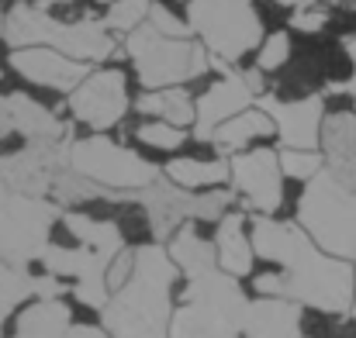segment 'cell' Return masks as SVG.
<instances>
[{"label": "cell", "instance_id": "38", "mask_svg": "<svg viewBox=\"0 0 356 338\" xmlns=\"http://www.w3.org/2000/svg\"><path fill=\"white\" fill-rule=\"evenodd\" d=\"M66 338H115L108 328H97V325H73Z\"/></svg>", "mask_w": 356, "mask_h": 338}, {"label": "cell", "instance_id": "23", "mask_svg": "<svg viewBox=\"0 0 356 338\" xmlns=\"http://www.w3.org/2000/svg\"><path fill=\"white\" fill-rule=\"evenodd\" d=\"M170 255H173V262L180 266V273H187V280L218 269V248H215V242L201 238L194 221L177 228V235H173V242H170Z\"/></svg>", "mask_w": 356, "mask_h": 338}, {"label": "cell", "instance_id": "26", "mask_svg": "<svg viewBox=\"0 0 356 338\" xmlns=\"http://www.w3.org/2000/svg\"><path fill=\"white\" fill-rule=\"evenodd\" d=\"M166 176L184 190H215L232 176V166L225 159H173Z\"/></svg>", "mask_w": 356, "mask_h": 338}, {"label": "cell", "instance_id": "27", "mask_svg": "<svg viewBox=\"0 0 356 338\" xmlns=\"http://www.w3.org/2000/svg\"><path fill=\"white\" fill-rule=\"evenodd\" d=\"M63 225L66 231L80 242V245H90V248H101L108 255H121L124 252V235L115 221H101V218H90V214H76V211H63Z\"/></svg>", "mask_w": 356, "mask_h": 338}, {"label": "cell", "instance_id": "31", "mask_svg": "<svg viewBox=\"0 0 356 338\" xmlns=\"http://www.w3.org/2000/svg\"><path fill=\"white\" fill-rule=\"evenodd\" d=\"M280 169H284V176L308 183V180H315L325 169V155H318L312 149H284L280 152Z\"/></svg>", "mask_w": 356, "mask_h": 338}, {"label": "cell", "instance_id": "35", "mask_svg": "<svg viewBox=\"0 0 356 338\" xmlns=\"http://www.w3.org/2000/svg\"><path fill=\"white\" fill-rule=\"evenodd\" d=\"M131 269H135V248H124L118 259L111 262V269H108V287H111V294L128 283V276H131Z\"/></svg>", "mask_w": 356, "mask_h": 338}, {"label": "cell", "instance_id": "10", "mask_svg": "<svg viewBox=\"0 0 356 338\" xmlns=\"http://www.w3.org/2000/svg\"><path fill=\"white\" fill-rule=\"evenodd\" d=\"M70 166L80 176H87L108 190H118V194H138L159 180V169L152 162H145L138 152L124 149L118 142H111L108 135L76 138L70 149Z\"/></svg>", "mask_w": 356, "mask_h": 338}, {"label": "cell", "instance_id": "33", "mask_svg": "<svg viewBox=\"0 0 356 338\" xmlns=\"http://www.w3.org/2000/svg\"><path fill=\"white\" fill-rule=\"evenodd\" d=\"M149 24H152L159 35H170V38H191V24H184L180 17H173V10H166L163 3H152V10H149Z\"/></svg>", "mask_w": 356, "mask_h": 338}, {"label": "cell", "instance_id": "13", "mask_svg": "<svg viewBox=\"0 0 356 338\" xmlns=\"http://www.w3.org/2000/svg\"><path fill=\"white\" fill-rule=\"evenodd\" d=\"M70 111L80 124L104 131L115 128L128 111V83L121 69H101L90 73L73 94H70Z\"/></svg>", "mask_w": 356, "mask_h": 338}, {"label": "cell", "instance_id": "40", "mask_svg": "<svg viewBox=\"0 0 356 338\" xmlns=\"http://www.w3.org/2000/svg\"><path fill=\"white\" fill-rule=\"evenodd\" d=\"M0 24H3V14H0Z\"/></svg>", "mask_w": 356, "mask_h": 338}, {"label": "cell", "instance_id": "3", "mask_svg": "<svg viewBox=\"0 0 356 338\" xmlns=\"http://www.w3.org/2000/svg\"><path fill=\"white\" fill-rule=\"evenodd\" d=\"M0 38L10 49L49 45V49H56L70 59H80V62H104L115 56V38H111L108 24H101L94 17L59 21L42 3H14L3 14Z\"/></svg>", "mask_w": 356, "mask_h": 338}, {"label": "cell", "instance_id": "7", "mask_svg": "<svg viewBox=\"0 0 356 338\" xmlns=\"http://www.w3.org/2000/svg\"><path fill=\"white\" fill-rule=\"evenodd\" d=\"M187 24L201 35L215 62H238L263 42V21L252 0H187Z\"/></svg>", "mask_w": 356, "mask_h": 338}, {"label": "cell", "instance_id": "34", "mask_svg": "<svg viewBox=\"0 0 356 338\" xmlns=\"http://www.w3.org/2000/svg\"><path fill=\"white\" fill-rule=\"evenodd\" d=\"M291 24L298 28V31H308V35H315V31H322L325 24H329V10L325 7H298L294 10V17H291Z\"/></svg>", "mask_w": 356, "mask_h": 338}, {"label": "cell", "instance_id": "37", "mask_svg": "<svg viewBox=\"0 0 356 338\" xmlns=\"http://www.w3.org/2000/svg\"><path fill=\"white\" fill-rule=\"evenodd\" d=\"M343 45H346V56H350V66H353V76H350V83H332L329 90L332 94H350L356 104V35H346L343 38Z\"/></svg>", "mask_w": 356, "mask_h": 338}, {"label": "cell", "instance_id": "21", "mask_svg": "<svg viewBox=\"0 0 356 338\" xmlns=\"http://www.w3.org/2000/svg\"><path fill=\"white\" fill-rule=\"evenodd\" d=\"M215 248H218V269H225L229 276H249L252 273V238L245 235V214L242 211H229L218 221Z\"/></svg>", "mask_w": 356, "mask_h": 338}, {"label": "cell", "instance_id": "2", "mask_svg": "<svg viewBox=\"0 0 356 338\" xmlns=\"http://www.w3.org/2000/svg\"><path fill=\"white\" fill-rule=\"evenodd\" d=\"M177 273L180 266L173 262L170 248H135V269L128 283L111 294V301L101 311L104 328L115 338H170Z\"/></svg>", "mask_w": 356, "mask_h": 338}, {"label": "cell", "instance_id": "39", "mask_svg": "<svg viewBox=\"0 0 356 338\" xmlns=\"http://www.w3.org/2000/svg\"><path fill=\"white\" fill-rule=\"evenodd\" d=\"M273 3H284V7H294V10H298V7H305L308 0H273Z\"/></svg>", "mask_w": 356, "mask_h": 338}, {"label": "cell", "instance_id": "4", "mask_svg": "<svg viewBox=\"0 0 356 338\" xmlns=\"http://www.w3.org/2000/svg\"><path fill=\"white\" fill-rule=\"evenodd\" d=\"M245 307L249 301L238 276H229L225 269L194 276L184 287L180 307L173 311L170 338H242Z\"/></svg>", "mask_w": 356, "mask_h": 338}, {"label": "cell", "instance_id": "24", "mask_svg": "<svg viewBox=\"0 0 356 338\" xmlns=\"http://www.w3.org/2000/svg\"><path fill=\"white\" fill-rule=\"evenodd\" d=\"M135 108L149 117H159V121H170L177 128L184 124H194L197 121V104L191 101V94L184 87H166V90H145Z\"/></svg>", "mask_w": 356, "mask_h": 338}, {"label": "cell", "instance_id": "36", "mask_svg": "<svg viewBox=\"0 0 356 338\" xmlns=\"http://www.w3.org/2000/svg\"><path fill=\"white\" fill-rule=\"evenodd\" d=\"M63 294H66V283H63L59 276H52V273L35 276V297H38V301H56V297H63Z\"/></svg>", "mask_w": 356, "mask_h": 338}, {"label": "cell", "instance_id": "14", "mask_svg": "<svg viewBox=\"0 0 356 338\" xmlns=\"http://www.w3.org/2000/svg\"><path fill=\"white\" fill-rule=\"evenodd\" d=\"M280 152L273 149H256V152H238L232 159V183L236 194L245 201V208L259 214H273L284 204V183H280Z\"/></svg>", "mask_w": 356, "mask_h": 338}, {"label": "cell", "instance_id": "28", "mask_svg": "<svg viewBox=\"0 0 356 338\" xmlns=\"http://www.w3.org/2000/svg\"><path fill=\"white\" fill-rule=\"evenodd\" d=\"M24 297H35V276L0 259V338H3V321L14 314V307Z\"/></svg>", "mask_w": 356, "mask_h": 338}, {"label": "cell", "instance_id": "18", "mask_svg": "<svg viewBox=\"0 0 356 338\" xmlns=\"http://www.w3.org/2000/svg\"><path fill=\"white\" fill-rule=\"evenodd\" d=\"M0 135H24L28 142L42 138H73V128L59 121L49 108L28 94H0Z\"/></svg>", "mask_w": 356, "mask_h": 338}, {"label": "cell", "instance_id": "22", "mask_svg": "<svg viewBox=\"0 0 356 338\" xmlns=\"http://www.w3.org/2000/svg\"><path fill=\"white\" fill-rule=\"evenodd\" d=\"M70 328H73V311L63 297L35 301L28 311L17 314L14 338H66Z\"/></svg>", "mask_w": 356, "mask_h": 338}, {"label": "cell", "instance_id": "15", "mask_svg": "<svg viewBox=\"0 0 356 338\" xmlns=\"http://www.w3.org/2000/svg\"><path fill=\"white\" fill-rule=\"evenodd\" d=\"M259 108L273 117L284 149H312L315 152V145L322 142V124H325L322 94H312L301 101H277V97L263 94Z\"/></svg>", "mask_w": 356, "mask_h": 338}, {"label": "cell", "instance_id": "1", "mask_svg": "<svg viewBox=\"0 0 356 338\" xmlns=\"http://www.w3.org/2000/svg\"><path fill=\"white\" fill-rule=\"evenodd\" d=\"M252 252L266 262L284 266V273H259L256 294L259 297H287L294 304L325 311V314H350L356 301V269L350 259L329 255L315 245V238L301 225L273 221L270 214L252 218L249 228Z\"/></svg>", "mask_w": 356, "mask_h": 338}, {"label": "cell", "instance_id": "19", "mask_svg": "<svg viewBox=\"0 0 356 338\" xmlns=\"http://www.w3.org/2000/svg\"><path fill=\"white\" fill-rule=\"evenodd\" d=\"M322 152H325V169L339 183L356 190V111L325 114Z\"/></svg>", "mask_w": 356, "mask_h": 338}, {"label": "cell", "instance_id": "41", "mask_svg": "<svg viewBox=\"0 0 356 338\" xmlns=\"http://www.w3.org/2000/svg\"><path fill=\"white\" fill-rule=\"evenodd\" d=\"M301 338H305V335H301Z\"/></svg>", "mask_w": 356, "mask_h": 338}, {"label": "cell", "instance_id": "32", "mask_svg": "<svg viewBox=\"0 0 356 338\" xmlns=\"http://www.w3.org/2000/svg\"><path fill=\"white\" fill-rule=\"evenodd\" d=\"M287 59H291V35H287V31H273V35L263 38V45H259V52H256V69L273 73V69H280Z\"/></svg>", "mask_w": 356, "mask_h": 338}, {"label": "cell", "instance_id": "29", "mask_svg": "<svg viewBox=\"0 0 356 338\" xmlns=\"http://www.w3.org/2000/svg\"><path fill=\"white\" fill-rule=\"evenodd\" d=\"M149 10H152V0H115L104 14V24L111 31H135L149 21Z\"/></svg>", "mask_w": 356, "mask_h": 338}, {"label": "cell", "instance_id": "16", "mask_svg": "<svg viewBox=\"0 0 356 338\" xmlns=\"http://www.w3.org/2000/svg\"><path fill=\"white\" fill-rule=\"evenodd\" d=\"M10 66L28 83H38V87H49V90H63V94H73L90 76V62L70 59V56H63L56 49H42V45L14 49L10 52Z\"/></svg>", "mask_w": 356, "mask_h": 338}, {"label": "cell", "instance_id": "25", "mask_svg": "<svg viewBox=\"0 0 356 338\" xmlns=\"http://www.w3.org/2000/svg\"><path fill=\"white\" fill-rule=\"evenodd\" d=\"M277 131V124H273V117L263 111V108H256V111H242L236 117H229L215 135H211V142L218 145V152H238V149H245L252 138H263V135H273Z\"/></svg>", "mask_w": 356, "mask_h": 338}, {"label": "cell", "instance_id": "9", "mask_svg": "<svg viewBox=\"0 0 356 338\" xmlns=\"http://www.w3.org/2000/svg\"><path fill=\"white\" fill-rule=\"evenodd\" d=\"M135 201L145 208V218H149L156 242H166L187 221H222L229 214L232 194L229 190H184L170 176L166 180L159 176L156 183L138 190Z\"/></svg>", "mask_w": 356, "mask_h": 338}, {"label": "cell", "instance_id": "11", "mask_svg": "<svg viewBox=\"0 0 356 338\" xmlns=\"http://www.w3.org/2000/svg\"><path fill=\"white\" fill-rule=\"evenodd\" d=\"M70 149L73 138H42L28 142L21 152L0 155V187L28 197L52 194L56 180L70 169Z\"/></svg>", "mask_w": 356, "mask_h": 338}, {"label": "cell", "instance_id": "20", "mask_svg": "<svg viewBox=\"0 0 356 338\" xmlns=\"http://www.w3.org/2000/svg\"><path fill=\"white\" fill-rule=\"evenodd\" d=\"M245 338H301V304L287 297H259L245 307Z\"/></svg>", "mask_w": 356, "mask_h": 338}, {"label": "cell", "instance_id": "5", "mask_svg": "<svg viewBox=\"0 0 356 338\" xmlns=\"http://www.w3.org/2000/svg\"><path fill=\"white\" fill-rule=\"evenodd\" d=\"M124 52H128V59L135 62L138 83H142L145 90H166V87L191 83V80L204 76L208 66H211L204 42L159 35L149 21H145L142 28L128 31Z\"/></svg>", "mask_w": 356, "mask_h": 338}, {"label": "cell", "instance_id": "12", "mask_svg": "<svg viewBox=\"0 0 356 338\" xmlns=\"http://www.w3.org/2000/svg\"><path fill=\"white\" fill-rule=\"evenodd\" d=\"M118 255H108L101 248L80 245V248H63V245H49L42 255L45 273L59 276V280H73V294L80 304L104 311V304L111 301V287H108V269Z\"/></svg>", "mask_w": 356, "mask_h": 338}, {"label": "cell", "instance_id": "8", "mask_svg": "<svg viewBox=\"0 0 356 338\" xmlns=\"http://www.w3.org/2000/svg\"><path fill=\"white\" fill-rule=\"evenodd\" d=\"M59 218H63L59 204L0 187V259L21 269L42 259L49 248L52 225Z\"/></svg>", "mask_w": 356, "mask_h": 338}, {"label": "cell", "instance_id": "6", "mask_svg": "<svg viewBox=\"0 0 356 338\" xmlns=\"http://www.w3.org/2000/svg\"><path fill=\"white\" fill-rule=\"evenodd\" d=\"M298 225L305 228L318 248L339 259H356V190L339 183L329 169H322L298 201Z\"/></svg>", "mask_w": 356, "mask_h": 338}, {"label": "cell", "instance_id": "17", "mask_svg": "<svg viewBox=\"0 0 356 338\" xmlns=\"http://www.w3.org/2000/svg\"><path fill=\"white\" fill-rule=\"evenodd\" d=\"M256 87L249 83L245 73H236V69H225V76L208 87L197 101V121H194V135L201 142H211V135L236 114L249 111V104L256 101Z\"/></svg>", "mask_w": 356, "mask_h": 338}, {"label": "cell", "instance_id": "30", "mask_svg": "<svg viewBox=\"0 0 356 338\" xmlns=\"http://www.w3.org/2000/svg\"><path fill=\"white\" fill-rule=\"evenodd\" d=\"M135 138H138L142 145H149V149L173 152V149H180V145L187 142V131L177 128V124H170V121H145V124L135 128Z\"/></svg>", "mask_w": 356, "mask_h": 338}]
</instances>
